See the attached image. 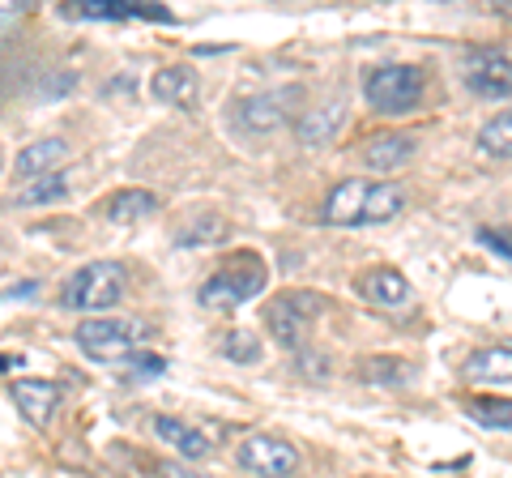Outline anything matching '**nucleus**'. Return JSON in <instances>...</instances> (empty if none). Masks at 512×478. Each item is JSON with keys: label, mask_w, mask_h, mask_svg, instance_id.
Here are the masks:
<instances>
[{"label": "nucleus", "mask_w": 512, "mask_h": 478, "mask_svg": "<svg viewBox=\"0 0 512 478\" xmlns=\"http://www.w3.org/2000/svg\"><path fill=\"white\" fill-rule=\"evenodd\" d=\"M320 312V299L316 295H303V291H286L278 299L265 304V329L269 338L286 350H299L308 346V333H312V316Z\"/></svg>", "instance_id": "6"}, {"label": "nucleus", "mask_w": 512, "mask_h": 478, "mask_svg": "<svg viewBox=\"0 0 512 478\" xmlns=\"http://www.w3.org/2000/svg\"><path fill=\"white\" fill-rule=\"evenodd\" d=\"M231 235V227L222 222L218 214H210V210H201L192 222H184L180 231H175V239H180V248H214V244H222V239Z\"/></svg>", "instance_id": "21"}, {"label": "nucleus", "mask_w": 512, "mask_h": 478, "mask_svg": "<svg viewBox=\"0 0 512 478\" xmlns=\"http://www.w3.org/2000/svg\"><path fill=\"white\" fill-rule=\"evenodd\" d=\"M414 154H419V137L414 133H376L372 141H363V150H359L367 171H397V167H406Z\"/></svg>", "instance_id": "10"}, {"label": "nucleus", "mask_w": 512, "mask_h": 478, "mask_svg": "<svg viewBox=\"0 0 512 478\" xmlns=\"http://www.w3.org/2000/svg\"><path fill=\"white\" fill-rule=\"evenodd\" d=\"M158 210V197L146 193V188H120L116 197H107L103 205V214L111 222H141V218H150Z\"/></svg>", "instance_id": "20"}, {"label": "nucleus", "mask_w": 512, "mask_h": 478, "mask_svg": "<svg viewBox=\"0 0 512 478\" xmlns=\"http://www.w3.org/2000/svg\"><path fill=\"white\" fill-rule=\"evenodd\" d=\"M235 461H239V470H248L256 478H295L303 466L299 449L282 436H248L235 449Z\"/></svg>", "instance_id": "7"}, {"label": "nucleus", "mask_w": 512, "mask_h": 478, "mask_svg": "<svg viewBox=\"0 0 512 478\" xmlns=\"http://www.w3.org/2000/svg\"><path fill=\"white\" fill-rule=\"evenodd\" d=\"M9 393H13V402H18V410L26 414L30 427H47L60 410V389L52 385V380H30L26 376V380H13Z\"/></svg>", "instance_id": "11"}, {"label": "nucleus", "mask_w": 512, "mask_h": 478, "mask_svg": "<svg viewBox=\"0 0 512 478\" xmlns=\"http://www.w3.org/2000/svg\"><path fill=\"white\" fill-rule=\"evenodd\" d=\"M69 197V171H52V175H39L18 188V205H52Z\"/></svg>", "instance_id": "23"}, {"label": "nucleus", "mask_w": 512, "mask_h": 478, "mask_svg": "<svg viewBox=\"0 0 512 478\" xmlns=\"http://www.w3.org/2000/svg\"><path fill=\"white\" fill-rule=\"evenodd\" d=\"M367 188H372V184L359 180V175H355V180H342L338 188H333V193L325 197V210H320V214H325L329 227H355L359 214H363Z\"/></svg>", "instance_id": "16"}, {"label": "nucleus", "mask_w": 512, "mask_h": 478, "mask_svg": "<svg viewBox=\"0 0 512 478\" xmlns=\"http://www.w3.org/2000/svg\"><path fill=\"white\" fill-rule=\"evenodd\" d=\"M466 414L478 427H495V432H512V397H470Z\"/></svg>", "instance_id": "22"}, {"label": "nucleus", "mask_w": 512, "mask_h": 478, "mask_svg": "<svg viewBox=\"0 0 512 478\" xmlns=\"http://www.w3.org/2000/svg\"><path fill=\"white\" fill-rule=\"evenodd\" d=\"M22 5H9V0H0V13H18Z\"/></svg>", "instance_id": "32"}, {"label": "nucleus", "mask_w": 512, "mask_h": 478, "mask_svg": "<svg viewBox=\"0 0 512 478\" xmlns=\"http://www.w3.org/2000/svg\"><path fill=\"white\" fill-rule=\"evenodd\" d=\"M342 124H346V103L342 99H333V103H320V107H308L299 116V141L303 146H329L333 137L342 133Z\"/></svg>", "instance_id": "14"}, {"label": "nucleus", "mask_w": 512, "mask_h": 478, "mask_svg": "<svg viewBox=\"0 0 512 478\" xmlns=\"http://www.w3.org/2000/svg\"><path fill=\"white\" fill-rule=\"evenodd\" d=\"M406 210V193L402 184H372L367 188V201H363V214L359 222H367V227H376V222H389Z\"/></svg>", "instance_id": "19"}, {"label": "nucleus", "mask_w": 512, "mask_h": 478, "mask_svg": "<svg viewBox=\"0 0 512 478\" xmlns=\"http://www.w3.org/2000/svg\"><path fill=\"white\" fill-rule=\"evenodd\" d=\"M73 18H86V22H124V0H82V5L69 9Z\"/></svg>", "instance_id": "26"}, {"label": "nucleus", "mask_w": 512, "mask_h": 478, "mask_svg": "<svg viewBox=\"0 0 512 478\" xmlns=\"http://www.w3.org/2000/svg\"><path fill=\"white\" fill-rule=\"evenodd\" d=\"M299 355H303V359H299V368H303V372H308V376H320V380H325V372H329V363H325V359H316V355H312V350H308V346H303V350H299Z\"/></svg>", "instance_id": "30"}, {"label": "nucleus", "mask_w": 512, "mask_h": 478, "mask_svg": "<svg viewBox=\"0 0 512 478\" xmlns=\"http://www.w3.org/2000/svg\"><path fill=\"white\" fill-rule=\"evenodd\" d=\"M303 99L299 86H278V90H261V94H248V99L235 103V129L248 133V137H265V133H278L282 124H291L295 116V103Z\"/></svg>", "instance_id": "5"}, {"label": "nucleus", "mask_w": 512, "mask_h": 478, "mask_svg": "<svg viewBox=\"0 0 512 478\" xmlns=\"http://www.w3.org/2000/svg\"><path fill=\"white\" fill-rule=\"evenodd\" d=\"M478 150L491 158H512V107H504L500 116H491L478 129Z\"/></svg>", "instance_id": "24"}, {"label": "nucleus", "mask_w": 512, "mask_h": 478, "mask_svg": "<svg viewBox=\"0 0 512 478\" xmlns=\"http://www.w3.org/2000/svg\"><path fill=\"white\" fill-rule=\"evenodd\" d=\"M355 291L363 299H372V304H380V308H402V304H410V282H406L402 269H393V265L367 269L363 278H355Z\"/></svg>", "instance_id": "13"}, {"label": "nucleus", "mask_w": 512, "mask_h": 478, "mask_svg": "<svg viewBox=\"0 0 512 478\" xmlns=\"http://www.w3.org/2000/svg\"><path fill=\"white\" fill-rule=\"evenodd\" d=\"M154 474L158 478H214V474H205L197 466H188V461H158Z\"/></svg>", "instance_id": "29"}, {"label": "nucleus", "mask_w": 512, "mask_h": 478, "mask_svg": "<svg viewBox=\"0 0 512 478\" xmlns=\"http://www.w3.org/2000/svg\"><path fill=\"white\" fill-rule=\"evenodd\" d=\"M150 94L158 103H167V107H192L197 103V94H201V82H197V73H192L188 65H171V69L154 73Z\"/></svg>", "instance_id": "15"}, {"label": "nucleus", "mask_w": 512, "mask_h": 478, "mask_svg": "<svg viewBox=\"0 0 512 478\" xmlns=\"http://www.w3.org/2000/svg\"><path fill=\"white\" fill-rule=\"evenodd\" d=\"M265 278H269L265 265L244 252V257H235L222 269H214V274L201 282L197 299H201V308H210V312H231V308H239V304H248V299L261 295Z\"/></svg>", "instance_id": "2"}, {"label": "nucleus", "mask_w": 512, "mask_h": 478, "mask_svg": "<svg viewBox=\"0 0 512 478\" xmlns=\"http://www.w3.org/2000/svg\"><path fill=\"white\" fill-rule=\"evenodd\" d=\"M222 355H227L231 363H261L265 346H261V338H256V333L235 329V333H227V338H222Z\"/></svg>", "instance_id": "25"}, {"label": "nucleus", "mask_w": 512, "mask_h": 478, "mask_svg": "<svg viewBox=\"0 0 512 478\" xmlns=\"http://www.w3.org/2000/svg\"><path fill=\"white\" fill-rule=\"evenodd\" d=\"M478 239H483L495 257H508L512 261V227H478Z\"/></svg>", "instance_id": "28"}, {"label": "nucleus", "mask_w": 512, "mask_h": 478, "mask_svg": "<svg viewBox=\"0 0 512 478\" xmlns=\"http://www.w3.org/2000/svg\"><path fill=\"white\" fill-rule=\"evenodd\" d=\"M461 82L478 99H512V60L500 52H466L461 56Z\"/></svg>", "instance_id": "8"}, {"label": "nucleus", "mask_w": 512, "mask_h": 478, "mask_svg": "<svg viewBox=\"0 0 512 478\" xmlns=\"http://www.w3.org/2000/svg\"><path fill=\"white\" fill-rule=\"evenodd\" d=\"M495 13H500L504 22H512V0H495Z\"/></svg>", "instance_id": "31"}, {"label": "nucleus", "mask_w": 512, "mask_h": 478, "mask_svg": "<svg viewBox=\"0 0 512 478\" xmlns=\"http://www.w3.org/2000/svg\"><path fill=\"white\" fill-rule=\"evenodd\" d=\"M64 154H69V146H64L60 137L30 141L26 150H18V180L30 184V180H39V175H52L64 163Z\"/></svg>", "instance_id": "17"}, {"label": "nucleus", "mask_w": 512, "mask_h": 478, "mask_svg": "<svg viewBox=\"0 0 512 478\" xmlns=\"http://www.w3.org/2000/svg\"><path fill=\"white\" fill-rule=\"evenodd\" d=\"M124 295V265L116 261H90L77 274L64 278L60 286V304L73 312H103L116 308Z\"/></svg>", "instance_id": "4"}, {"label": "nucleus", "mask_w": 512, "mask_h": 478, "mask_svg": "<svg viewBox=\"0 0 512 478\" xmlns=\"http://www.w3.org/2000/svg\"><path fill=\"white\" fill-rule=\"evenodd\" d=\"M163 368L167 363L158 355H150V350H133V355L124 359V376L128 380H154V376H163Z\"/></svg>", "instance_id": "27"}, {"label": "nucleus", "mask_w": 512, "mask_h": 478, "mask_svg": "<svg viewBox=\"0 0 512 478\" xmlns=\"http://www.w3.org/2000/svg\"><path fill=\"white\" fill-rule=\"evenodd\" d=\"M355 376L363 385H380V389H402L414 380V363L397 359V355H372L355 363Z\"/></svg>", "instance_id": "18"}, {"label": "nucleus", "mask_w": 512, "mask_h": 478, "mask_svg": "<svg viewBox=\"0 0 512 478\" xmlns=\"http://www.w3.org/2000/svg\"><path fill=\"white\" fill-rule=\"evenodd\" d=\"M423 90H427V77L419 65H380L367 73L363 99L380 116H406V111L423 103Z\"/></svg>", "instance_id": "3"}, {"label": "nucleus", "mask_w": 512, "mask_h": 478, "mask_svg": "<svg viewBox=\"0 0 512 478\" xmlns=\"http://www.w3.org/2000/svg\"><path fill=\"white\" fill-rule=\"evenodd\" d=\"M82 355L99 359V363H124L133 350H141V342L150 338L146 321H133V316H90L73 329Z\"/></svg>", "instance_id": "1"}, {"label": "nucleus", "mask_w": 512, "mask_h": 478, "mask_svg": "<svg viewBox=\"0 0 512 478\" xmlns=\"http://www.w3.org/2000/svg\"><path fill=\"white\" fill-rule=\"evenodd\" d=\"M461 380H474V385H512V342L470 350L466 363H461Z\"/></svg>", "instance_id": "12"}, {"label": "nucleus", "mask_w": 512, "mask_h": 478, "mask_svg": "<svg viewBox=\"0 0 512 478\" xmlns=\"http://www.w3.org/2000/svg\"><path fill=\"white\" fill-rule=\"evenodd\" d=\"M154 436L167 444V449L180 453L188 466L192 461H205L214 453V440L210 432H201L197 423H188V419H175V414H154Z\"/></svg>", "instance_id": "9"}]
</instances>
